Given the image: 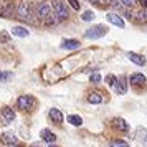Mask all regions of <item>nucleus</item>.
<instances>
[{
  "mask_svg": "<svg viewBox=\"0 0 147 147\" xmlns=\"http://www.w3.org/2000/svg\"><path fill=\"white\" fill-rule=\"evenodd\" d=\"M17 15H18V18L23 22H35L33 18V10H32V5L28 3V2H22L18 8H17Z\"/></svg>",
  "mask_w": 147,
  "mask_h": 147,
  "instance_id": "obj_1",
  "label": "nucleus"
},
{
  "mask_svg": "<svg viewBox=\"0 0 147 147\" xmlns=\"http://www.w3.org/2000/svg\"><path fill=\"white\" fill-rule=\"evenodd\" d=\"M106 33H107V28L104 27V25H96V27L88 28L86 33H84V38H89V40H98V38H102Z\"/></svg>",
  "mask_w": 147,
  "mask_h": 147,
  "instance_id": "obj_2",
  "label": "nucleus"
},
{
  "mask_svg": "<svg viewBox=\"0 0 147 147\" xmlns=\"http://www.w3.org/2000/svg\"><path fill=\"white\" fill-rule=\"evenodd\" d=\"M51 8H53V12H55V17L60 18V20H66L68 17H69V10H68V7L61 0H55V3Z\"/></svg>",
  "mask_w": 147,
  "mask_h": 147,
  "instance_id": "obj_3",
  "label": "nucleus"
},
{
  "mask_svg": "<svg viewBox=\"0 0 147 147\" xmlns=\"http://www.w3.org/2000/svg\"><path fill=\"white\" fill-rule=\"evenodd\" d=\"M51 15V5L47 3V2H40V3H36V17L41 18V20H45Z\"/></svg>",
  "mask_w": 147,
  "mask_h": 147,
  "instance_id": "obj_4",
  "label": "nucleus"
},
{
  "mask_svg": "<svg viewBox=\"0 0 147 147\" xmlns=\"http://www.w3.org/2000/svg\"><path fill=\"white\" fill-rule=\"evenodd\" d=\"M33 98L32 96H28V94H23V96H20L18 99H17V107L18 109H22V111H28V109H32V106H33Z\"/></svg>",
  "mask_w": 147,
  "mask_h": 147,
  "instance_id": "obj_5",
  "label": "nucleus"
},
{
  "mask_svg": "<svg viewBox=\"0 0 147 147\" xmlns=\"http://www.w3.org/2000/svg\"><path fill=\"white\" fill-rule=\"evenodd\" d=\"M111 126H113L114 129L121 131V132H127V131H129V124H127L122 117H114V119L111 121Z\"/></svg>",
  "mask_w": 147,
  "mask_h": 147,
  "instance_id": "obj_6",
  "label": "nucleus"
},
{
  "mask_svg": "<svg viewBox=\"0 0 147 147\" xmlns=\"http://www.w3.org/2000/svg\"><path fill=\"white\" fill-rule=\"evenodd\" d=\"M106 20L109 22V23H113V25H116V27L119 28H124V20L121 18L117 13H113V12H109V13L106 15Z\"/></svg>",
  "mask_w": 147,
  "mask_h": 147,
  "instance_id": "obj_7",
  "label": "nucleus"
},
{
  "mask_svg": "<svg viewBox=\"0 0 147 147\" xmlns=\"http://www.w3.org/2000/svg\"><path fill=\"white\" fill-rule=\"evenodd\" d=\"M114 89H116V93H119V94L126 93V91H127V78H126V76H121V78H117Z\"/></svg>",
  "mask_w": 147,
  "mask_h": 147,
  "instance_id": "obj_8",
  "label": "nucleus"
},
{
  "mask_svg": "<svg viewBox=\"0 0 147 147\" xmlns=\"http://www.w3.org/2000/svg\"><path fill=\"white\" fill-rule=\"evenodd\" d=\"M129 81L132 83L134 86H142V84H146V83H147L146 76H144L142 73H134V74H131Z\"/></svg>",
  "mask_w": 147,
  "mask_h": 147,
  "instance_id": "obj_9",
  "label": "nucleus"
},
{
  "mask_svg": "<svg viewBox=\"0 0 147 147\" xmlns=\"http://www.w3.org/2000/svg\"><path fill=\"white\" fill-rule=\"evenodd\" d=\"M63 50H76V48L81 47V43L78 40H74V38H71V40H63L60 45Z\"/></svg>",
  "mask_w": 147,
  "mask_h": 147,
  "instance_id": "obj_10",
  "label": "nucleus"
},
{
  "mask_svg": "<svg viewBox=\"0 0 147 147\" xmlns=\"http://www.w3.org/2000/svg\"><path fill=\"white\" fill-rule=\"evenodd\" d=\"M127 58L132 61V63L139 65V66H144V65H146V58H144L142 55H139V53H132V51H129V53H127Z\"/></svg>",
  "mask_w": 147,
  "mask_h": 147,
  "instance_id": "obj_11",
  "label": "nucleus"
},
{
  "mask_svg": "<svg viewBox=\"0 0 147 147\" xmlns=\"http://www.w3.org/2000/svg\"><path fill=\"white\" fill-rule=\"evenodd\" d=\"M12 13H13V5H12V3H2V5H0V17L10 18Z\"/></svg>",
  "mask_w": 147,
  "mask_h": 147,
  "instance_id": "obj_12",
  "label": "nucleus"
},
{
  "mask_svg": "<svg viewBox=\"0 0 147 147\" xmlns=\"http://www.w3.org/2000/svg\"><path fill=\"white\" fill-rule=\"evenodd\" d=\"M48 116H50V119L53 121L55 124H61L63 122V114H61L60 109H50V113H48Z\"/></svg>",
  "mask_w": 147,
  "mask_h": 147,
  "instance_id": "obj_13",
  "label": "nucleus"
},
{
  "mask_svg": "<svg viewBox=\"0 0 147 147\" xmlns=\"http://www.w3.org/2000/svg\"><path fill=\"white\" fill-rule=\"evenodd\" d=\"M0 140H2L3 144H8V146H12V144H17V136H15L13 132H5V134H2Z\"/></svg>",
  "mask_w": 147,
  "mask_h": 147,
  "instance_id": "obj_14",
  "label": "nucleus"
},
{
  "mask_svg": "<svg viewBox=\"0 0 147 147\" xmlns=\"http://www.w3.org/2000/svg\"><path fill=\"white\" fill-rule=\"evenodd\" d=\"M2 117L5 121V124H8V122H12V121L15 119V113L10 107H3V109H2Z\"/></svg>",
  "mask_w": 147,
  "mask_h": 147,
  "instance_id": "obj_15",
  "label": "nucleus"
},
{
  "mask_svg": "<svg viewBox=\"0 0 147 147\" xmlns=\"http://www.w3.org/2000/svg\"><path fill=\"white\" fill-rule=\"evenodd\" d=\"M40 136H41V139L47 140V142H55V140H56V136H55V132H51L50 129H43V131L40 132Z\"/></svg>",
  "mask_w": 147,
  "mask_h": 147,
  "instance_id": "obj_16",
  "label": "nucleus"
},
{
  "mask_svg": "<svg viewBox=\"0 0 147 147\" xmlns=\"http://www.w3.org/2000/svg\"><path fill=\"white\" fill-rule=\"evenodd\" d=\"M12 35H15V36H20V38H25V36H28V35H30V32H28L25 27H13V28H12Z\"/></svg>",
  "mask_w": 147,
  "mask_h": 147,
  "instance_id": "obj_17",
  "label": "nucleus"
},
{
  "mask_svg": "<svg viewBox=\"0 0 147 147\" xmlns=\"http://www.w3.org/2000/svg\"><path fill=\"white\" fill-rule=\"evenodd\" d=\"M136 136H137V139H139L140 142L147 147V129H144V127H137V132H136Z\"/></svg>",
  "mask_w": 147,
  "mask_h": 147,
  "instance_id": "obj_18",
  "label": "nucleus"
},
{
  "mask_svg": "<svg viewBox=\"0 0 147 147\" xmlns=\"http://www.w3.org/2000/svg\"><path fill=\"white\" fill-rule=\"evenodd\" d=\"M68 122L74 127H80L83 124V119H81V116H76V114H69L68 116Z\"/></svg>",
  "mask_w": 147,
  "mask_h": 147,
  "instance_id": "obj_19",
  "label": "nucleus"
},
{
  "mask_svg": "<svg viewBox=\"0 0 147 147\" xmlns=\"http://www.w3.org/2000/svg\"><path fill=\"white\" fill-rule=\"evenodd\" d=\"M88 102L89 104H99V102H102V96L99 93H91L88 96Z\"/></svg>",
  "mask_w": 147,
  "mask_h": 147,
  "instance_id": "obj_20",
  "label": "nucleus"
},
{
  "mask_svg": "<svg viewBox=\"0 0 147 147\" xmlns=\"http://www.w3.org/2000/svg\"><path fill=\"white\" fill-rule=\"evenodd\" d=\"M109 147H129V144L122 139H114V140H111Z\"/></svg>",
  "mask_w": 147,
  "mask_h": 147,
  "instance_id": "obj_21",
  "label": "nucleus"
},
{
  "mask_svg": "<svg viewBox=\"0 0 147 147\" xmlns=\"http://www.w3.org/2000/svg\"><path fill=\"white\" fill-rule=\"evenodd\" d=\"M93 18H94V13L91 10H84V12L81 13V20L83 22H91Z\"/></svg>",
  "mask_w": 147,
  "mask_h": 147,
  "instance_id": "obj_22",
  "label": "nucleus"
},
{
  "mask_svg": "<svg viewBox=\"0 0 147 147\" xmlns=\"http://www.w3.org/2000/svg\"><path fill=\"white\" fill-rule=\"evenodd\" d=\"M136 20L137 22H147V8H144V10H140V12L136 13Z\"/></svg>",
  "mask_w": 147,
  "mask_h": 147,
  "instance_id": "obj_23",
  "label": "nucleus"
},
{
  "mask_svg": "<svg viewBox=\"0 0 147 147\" xmlns=\"http://www.w3.org/2000/svg\"><path fill=\"white\" fill-rule=\"evenodd\" d=\"M119 2H121V5L126 8H131L134 5H137V0H119Z\"/></svg>",
  "mask_w": 147,
  "mask_h": 147,
  "instance_id": "obj_24",
  "label": "nucleus"
},
{
  "mask_svg": "<svg viewBox=\"0 0 147 147\" xmlns=\"http://www.w3.org/2000/svg\"><path fill=\"white\" fill-rule=\"evenodd\" d=\"M12 78H13L12 73H3V71H0V83H7V81L12 80Z\"/></svg>",
  "mask_w": 147,
  "mask_h": 147,
  "instance_id": "obj_25",
  "label": "nucleus"
},
{
  "mask_svg": "<svg viewBox=\"0 0 147 147\" xmlns=\"http://www.w3.org/2000/svg\"><path fill=\"white\" fill-rule=\"evenodd\" d=\"M116 81H117V78H116V76H114V74H107L106 76V83L107 84H109V86H116Z\"/></svg>",
  "mask_w": 147,
  "mask_h": 147,
  "instance_id": "obj_26",
  "label": "nucleus"
},
{
  "mask_svg": "<svg viewBox=\"0 0 147 147\" xmlns=\"http://www.w3.org/2000/svg\"><path fill=\"white\" fill-rule=\"evenodd\" d=\"M89 81H91V83H94V84H98V83L101 81V74L99 73H93L91 76H89Z\"/></svg>",
  "mask_w": 147,
  "mask_h": 147,
  "instance_id": "obj_27",
  "label": "nucleus"
},
{
  "mask_svg": "<svg viewBox=\"0 0 147 147\" xmlns=\"http://www.w3.org/2000/svg\"><path fill=\"white\" fill-rule=\"evenodd\" d=\"M8 40H10L8 33H7V32H2V33H0V43H7Z\"/></svg>",
  "mask_w": 147,
  "mask_h": 147,
  "instance_id": "obj_28",
  "label": "nucleus"
},
{
  "mask_svg": "<svg viewBox=\"0 0 147 147\" xmlns=\"http://www.w3.org/2000/svg\"><path fill=\"white\" fill-rule=\"evenodd\" d=\"M68 2H69V5H71V7L74 8V10H80V3H78V0H68Z\"/></svg>",
  "mask_w": 147,
  "mask_h": 147,
  "instance_id": "obj_29",
  "label": "nucleus"
},
{
  "mask_svg": "<svg viewBox=\"0 0 147 147\" xmlns=\"http://www.w3.org/2000/svg\"><path fill=\"white\" fill-rule=\"evenodd\" d=\"M137 2H139V3H140L144 8H147V0H137Z\"/></svg>",
  "mask_w": 147,
  "mask_h": 147,
  "instance_id": "obj_30",
  "label": "nucleus"
},
{
  "mask_svg": "<svg viewBox=\"0 0 147 147\" xmlns=\"http://www.w3.org/2000/svg\"><path fill=\"white\" fill-rule=\"evenodd\" d=\"M88 2H91V3H94V5H98V3H101V2H104V0H88Z\"/></svg>",
  "mask_w": 147,
  "mask_h": 147,
  "instance_id": "obj_31",
  "label": "nucleus"
},
{
  "mask_svg": "<svg viewBox=\"0 0 147 147\" xmlns=\"http://www.w3.org/2000/svg\"><path fill=\"white\" fill-rule=\"evenodd\" d=\"M8 147H22V146H18V144H12V146H8Z\"/></svg>",
  "mask_w": 147,
  "mask_h": 147,
  "instance_id": "obj_32",
  "label": "nucleus"
},
{
  "mask_svg": "<svg viewBox=\"0 0 147 147\" xmlns=\"http://www.w3.org/2000/svg\"><path fill=\"white\" fill-rule=\"evenodd\" d=\"M32 147H40V146H36V144H35V146H32Z\"/></svg>",
  "mask_w": 147,
  "mask_h": 147,
  "instance_id": "obj_33",
  "label": "nucleus"
},
{
  "mask_svg": "<svg viewBox=\"0 0 147 147\" xmlns=\"http://www.w3.org/2000/svg\"><path fill=\"white\" fill-rule=\"evenodd\" d=\"M48 147H56V146H48Z\"/></svg>",
  "mask_w": 147,
  "mask_h": 147,
  "instance_id": "obj_34",
  "label": "nucleus"
}]
</instances>
